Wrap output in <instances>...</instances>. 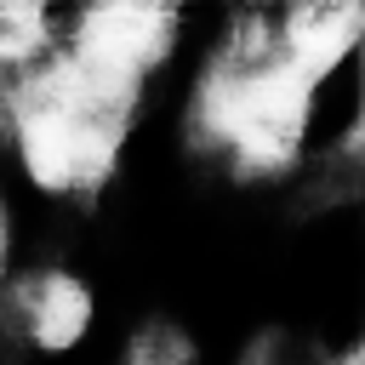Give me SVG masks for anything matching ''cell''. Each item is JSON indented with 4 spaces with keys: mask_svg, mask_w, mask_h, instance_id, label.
Returning a JSON list of instances; mask_svg holds the SVG:
<instances>
[{
    "mask_svg": "<svg viewBox=\"0 0 365 365\" xmlns=\"http://www.w3.org/2000/svg\"><path fill=\"white\" fill-rule=\"evenodd\" d=\"M125 114H131V91L103 86L68 57L34 74L17 97V160L29 182L46 194L97 188L114 171Z\"/></svg>",
    "mask_w": 365,
    "mask_h": 365,
    "instance_id": "obj_1",
    "label": "cell"
},
{
    "mask_svg": "<svg viewBox=\"0 0 365 365\" xmlns=\"http://www.w3.org/2000/svg\"><path fill=\"white\" fill-rule=\"evenodd\" d=\"M308 103H314V80L297 74L279 51H262V57H240L228 63L205 97H200V120L217 143L234 148L240 165L251 171H274L297 154L302 143V125H308Z\"/></svg>",
    "mask_w": 365,
    "mask_h": 365,
    "instance_id": "obj_2",
    "label": "cell"
},
{
    "mask_svg": "<svg viewBox=\"0 0 365 365\" xmlns=\"http://www.w3.org/2000/svg\"><path fill=\"white\" fill-rule=\"evenodd\" d=\"M171 34H177V17L165 6H97L80 17V40H74L68 63H80L103 86L137 97L148 68L171 51Z\"/></svg>",
    "mask_w": 365,
    "mask_h": 365,
    "instance_id": "obj_3",
    "label": "cell"
},
{
    "mask_svg": "<svg viewBox=\"0 0 365 365\" xmlns=\"http://www.w3.org/2000/svg\"><path fill=\"white\" fill-rule=\"evenodd\" d=\"M354 40H359V11H354V6H302V11H291L285 29H279V57L319 86V80L348 57Z\"/></svg>",
    "mask_w": 365,
    "mask_h": 365,
    "instance_id": "obj_4",
    "label": "cell"
},
{
    "mask_svg": "<svg viewBox=\"0 0 365 365\" xmlns=\"http://www.w3.org/2000/svg\"><path fill=\"white\" fill-rule=\"evenodd\" d=\"M23 325L40 348H74L91 325V291L74 274H40L23 291Z\"/></svg>",
    "mask_w": 365,
    "mask_h": 365,
    "instance_id": "obj_5",
    "label": "cell"
},
{
    "mask_svg": "<svg viewBox=\"0 0 365 365\" xmlns=\"http://www.w3.org/2000/svg\"><path fill=\"white\" fill-rule=\"evenodd\" d=\"M46 46V11L0 6V57H34Z\"/></svg>",
    "mask_w": 365,
    "mask_h": 365,
    "instance_id": "obj_6",
    "label": "cell"
},
{
    "mask_svg": "<svg viewBox=\"0 0 365 365\" xmlns=\"http://www.w3.org/2000/svg\"><path fill=\"white\" fill-rule=\"evenodd\" d=\"M0 268H6V211H0Z\"/></svg>",
    "mask_w": 365,
    "mask_h": 365,
    "instance_id": "obj_7",
    "label": "cell"
}]
</instances>
